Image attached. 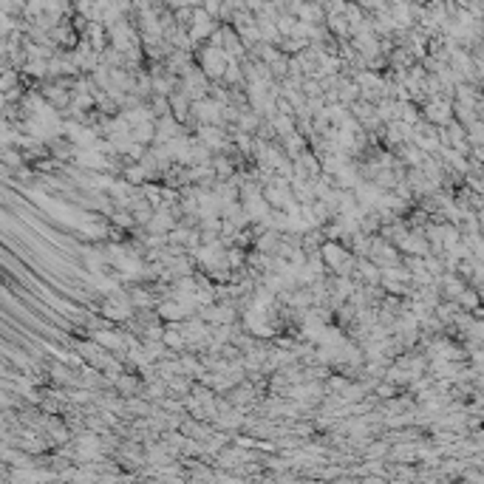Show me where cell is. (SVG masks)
<instances>
[{
    "instance_id": "obj_1",
    "label": "cell",
    "mask_w": 484,
    "mask_h": 484,
    "mask_svg": "<svg viewBox=\"0 0 484 484\" xmlns=\"http://www.w3.org/2000/svg\"><path fill=\"white\" fill-rule=\"evenodd\" d=\"M229 54L221 49V46H212V43H204L195 49V66L207 74L210 83H221L226 68H229Z\"/></svg>"
},
{
    "instance_id": "obj_2",
    "label": "cell",
    "mask_w": 484,
    "mask_h": 484,
    "mask_svg": "<svg viewBox=\"0 0 484 484\" xmlns=\"http://www.w3.org/2000/svg\"><path fill=\"white\" fill-rule=\"evenodd\" d=\"M221 29V23L215 20V18H210L204 9H195V15H193V23L187 26V32H190V43L195 46V43H210L212 40V35Z\"/></svg>"
},
{
    "instance_id": "obj_3",
    "label": "cell",
    "mask_w": 484,
    "mask_h": 484,
    "mask_svg": "<svg viewBox=\"0 0 484 484\" xmlns=\"http://www.w3.org/2000/svg\"><path fill=\"white\" fill-rule=\"evenodd\" d=\"M170 111H173V116H176L179 122H184V119L193 114V99L187 97V91H184L181 85L170 94Z\"/></svg>"
},
{
    "instance_id": "obj_4",
    "label": "cell",
    "mask_w": 484,
    "mask_h": 484,
    "mask_svg": "<svg viewBox=\"0 0 484 484\" xmlns=\"http://www.w3.org/2000/svg\"><path fill=\"white\" fill-rule=\"evenodd\" d=\"M164 346H167L170 351H187V337H184V332H181V323H170V326L164 329Z\"/></svg>"
},
{
    "instance_id": "obj_5",
    "label": "cell",
    "mask_w": 484,
    "mask_h": 484,
    "mask_svg": "<svg viewBox=\"0 0 484 484\" xmlns=\"http://www.w3.org/2000/svg\"><path fill=\"white\" fill-rule=\"evenodd\" d=\"M142 380L139 377H133V374H122L119 380H116V391L122 394V397H128V399H133V394H139L142 391Z\"/></svg>"
}]
</instances>
